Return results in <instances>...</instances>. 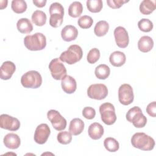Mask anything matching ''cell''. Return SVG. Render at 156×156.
<instances>
[{
  "instance_id": "6da1fadb",
  "label": "cell",
  "mask_w": 156,
  "mask_h": 156,
  "mask_svg": "<svg viewBox=\"0 0 156 156\" xmlns=\"http://www.w3.org/2000/svg\"><path fill=\"white\" fill-rule=\"evenodd\" d=\"M132 145L142 151H151L155 146V141L151 136L143 132H137L131 138Z\"/></svg>"
},
{
  "instance_id": "7a4b0ae2",
  "label": "cell",
  "mask_w": 156,
  "mask_h": 156,
  "mask_svg": "<svg viewBox=\"0 0 156 156\" xmlns=\"http://www.w3.org/2000/svg\"><path fill=\"white\" fill-rule=\"evenodd\" d=\"M25 47L30 51H41L46 46V38L44 34L37 32L34 35H29L24 37Z\"/></svg>"
},
{
  "instance_id": "3957f363",
  "label": "cell",
  "mask_w": 156,
  "mask_h": 156,
  "mask_svg": "<svg viewBox=\"0 0 156 156\" xmlns=\"http://www.w3.org/2000/svg\"><path fill=\"white\" fill-rule=\"evenodd\" d=\"M83 56V51L80 46L77 44H72L63 52L59 59L69 65H73L80 61Z\"/></svg>"
},
{
  "instance_id": "277c9868",
  "label": "cell",
  "mask_w": 156,
  "mask_h": 156,
  "mask_svg": "<svg viewBox=\"0 0 156 156\" xmlns=\"http://www.w3.org/2000/svg\"><path fill=\"white\" fill-rule=\"evenodd\" d=\"M126 118L127 120L132 122L134 127L136 128L144 127L147 123V118L143 114L141 109L138 107L135 106L127 112Z\"/></svg>"
},
{
  "instance_id": "5b68a950",
  "label": "cell",
  "mask_w": 156,
  "mask_h": 156,
  "mask_svg": "<svg viewBox=\"0 0 156 156\" xmlns=\"http://www.w3.org/2000/svg\"><path fill=\"white\" fill-rule=\"evenodd\" d=\"M49 24L52 27H60L63 21L64 8L58 2H54L49 7Z\"/></svg>"
},
{
  "instance_id": "8992f818",
  "label": "cell",
  "mask_w": 156,
  "mask_h": 156,
  "mask_svg": "<svg viewBox=\"0 0 156 156\" xmlns=\"http://www.w3.org/2000/svg\"><path fill=\"white\" fill-rule=\"evenodd\" d=\"M21 83L24 88H37L41 85L42 77L38 71L31 70L22 76Z\"/></svg>"
},
{
  "instance_id": "52a82bcc",
  "label": "cell",
  "mask_w": 156,
  "mask_h": 156,
  "mask_svg": "<svg viewBox=\"0 0 156 156\" xmlns=\"http://www.w3.org/2000/svg\"><path fill=\"white\" fill-rule=\"evenodd\" d=\"M99 112L102 122L108 126L113 124L116 121L114 105L110 102H105L99 107Z\"/></svg>"
},
{
  "instance_id": "ba28073f",
  "label": "cell",
  "mask_w": 156,
  "mask_h": 156,
  "mask_svg": "<svg viewBox=\"0 0 156 156\" xmlns=\"http://www.w3.org/2000/svg\"><path fill=\"white\" fill-rule=\"evenodd\" d=\"M107 94V87L102 83L92 84L87 89V95L91 99L102 100L105 99Z\"/></svg>"
},
{
  "instance_id": "9c48e42d",
  "label": "cell",
  "mask_w": 156,
  "mask_h": 156,
  "mask_svg": "<svg viewBox=\"0 0 156 156\" xmlns=\"http://www.w3.org/2000/svg\"><path fill=\"white\" fill-rule=\"evenodd\" d=\"M118 99L121 104L128 105L132 104L134 99L133 88L130 85L124 83L121 85L118 89Z\"/></svg>"
},
{
  "instance_id": "30bf717a",
  "label": "cell",
  "mask_w": 156,
  "mask_h": 156,
  "mask_svg": "<svg viewBox=\"0 0 156 156\" xmlns=\"http://www.w3.org/2000/svg\"><path fill=\"white\" fill-rule=\"evenodd\" d=\"M49 69L52 77L55 80H62L66 75V69L58 58H54L50 62Z\"/></svg>"
},
{
  "instance_id": "8fae6325",
  "label": "cell",
  "mask_w": 156,
  "mask_h": 156,
  "mask_svg": "<svg viewBox=\"0 0 156 156\" xmlns=\"http://www.w3.org/2000/svg\"><path fill=\"white\" fill-rule=\"evenodd\" d=\"M47 117L56 130L62 131L66 128V120L58 111L55 110H49L47 113Z\"/></svg>"
},
{
  "instance_id": "7c38bea8",
  "label": "cell",
  "mask_w": 156,
  "mask_h": 156,
  "mask_svg": "<svg viewBox=\"0 0 156 156\" xmlns=\"http://www.w3.org/2000/svg\"><path fill=\"white\" fill-rule=\"evenodd\" d=\"M0 127L10 131H16L20 127V122L15 117L2 114L0 116Z\"/></svg>"
},
{
  "instance_id": "4fadbf2b",
  "label": "cell",
  "mask_w": 156,
  "mask_h": 156,
  "mask_svg": "<svg viewBox=\"0 0 156 156\" xmlns=\"http://www.w3.org/2000/svg\"><path fill=\"white\" fill-rule=\"evenodd\" d=\"M51 133V130L47 124H41L38 125L35 131L34 139L35 143L39 144H44Z\"/></svg>"
},
{
  "instance_id": "5bb4252c",
  "label": "cell",
  "mask_w": 156,
  "mask_h": 156,
  "mask_svg": "<svg viewBox=\"0 0 156 156\" xmlns=\"http://www.w3.org/2000/svg\"><path fill=\"white\" fill-rule=\"evenodd\" d=\"M114 37L117 46L121 48H126L129 43L127 31L122 26H118L114 30Z\"/></svg>"
},
{
  "instance_id": "9a60e30c",
  "label": "cell",
  "mask_w": 156,
  "mask_h": 156,
  "mask_svg": "<svg viewBox=\"0 0 156 156\" xmlns=\"http://www.w3.org/2000/svg\"><path fill=\"white\" fill-rule=\"evenodd\" d=\"M16 70L15 63L10 61L4 62L0 68V77L2 80L10 79Z\"/></svg>"
},
{
  "instance_id": "2e32d148",
  "label": "cell",
  "mask_w": 156,
  "mask_h": 156,
  "mask_svg": "<svg viewBox=\"0 0 156 156\" xmlns=\"http://www.w3.org/2000/svg\"><path fill=\"white\" fill-rule=\"evenodd\" d=\"M61 85L62 90L67 94L74 93L77 88V83L75 79L69 75H66L63 77Z\"/></svg>"
},
{
  "instance_id": "e0dca14e",
  "label": "cell",
  "mask_w": 156,
  "mask_h": 156,
  "mask_svg": "<svg viewBox=\"0 0 156 156\" xmlns=\"http://www.w3.org/2000/svg\"><path fill=\"white\" fill-rule=\"evenodd\" d=\"M5 146L10 149H18L21 144V140L20 136L13 133H9L7 134L3 140Z\"/></svg>"
},
{
  "instance_id": "ac0fdd59",
  "label": "cell",
  "mask_w": 156,
  "mask_h": 156,
  "mask_svg": "<svg viewBox=\"0 0 156 156\" xmlns=\"http://www.w3.org/2000/svg\"><path fill=\"white\" fill-rule=\"evenodd\" d=\"M78 30L77 28L72 25H67L65 26L61 31V36L62 39L67 42L76 40Z\"/></svg>"
},
{
  "instance_id": "d6986e66",
  "label": "cell",
  "mask_w": 156,
  "mask_h": 156,
  "mask_svg": "<svg viewBox=\"0 0 156 156\" xmlns=\"http://www.w3.org/2000/svg\"><path fill=\"white\" fill-rule=\"evenodd\" d=\"M104 130L103 126L98 122L92 123L89 126L88 130L89 136L94 140L100 139L104 135Z\"/></svg>"
},
{
  "instance_id": "ffe728a7",
  "label": "cell",
  "mask_w": 156,
  "mask_h": 156,
  "mask_svg": "<svg viewBox=\"0 0 156 156\" xmlns=\"http://www.w3.org/2000/svg\"><path fill=\"white\" fill-rule=\"evenodd\" d=\"M154 46V41L149 36H143L138 41V48L142 52H148Z\"/></svg>"
},
{
  "instance_id": "44dd1931",
  "label": "cell",
  "mask_w": 156,
  "mask_h": 156,
  "mask_svg": "<svg viewBox=\"0 0 156 156\" xmlns=\"http://www.w3.org/2000/svg\"><path fill=\"white\" fill-rule=\"evenodd\" d=\"M84 126V122L81 119L74 118L69 123V132L73 135H78L83 132Z\"/></svg>"
},
{
  "instance_id": "7402d4cb",
  "label": "cell",
  "mask_w": 156,
  "mask_h": 156,
  "mask_svg": "<svg viewBox=\"0 0 156 156\" xmlns=\"http://www.w3.org/2000/svg\"><path fill=\"white\" fill-rule=\"evenodd\" d=\"M126 60V57L124 53L118 51L112 52L109 57V61L110 63L116 67L122 66L125 63Z\"/></svg>"
},
{
  "instance_id": "603a6c76",
  "label": "cell",
  "mask_w": 156,
  "mask_h": 156,
  "mask_svg": "<svg viewBox=\"0 0 156 156\" xmlns=\"http://www.w3.org/2000/svg\"><path fill=\"white\" fill-rule=\"evenodd\" d=\"M16 27L21 34H29L33 30V26L30 21L26 18H20L17 21Z\"/></svg>"
},
{
  "instance_id": "cb8c5ba5",
  "label": "cell",
  "mask_w": 156,
  "mask_h": 156,
  "mask_svg": "<svg viewBox=\"0 0 156 156\" xmlns=\"http://www.w3.org/2000/svg\"><path fill=\"white\" fill-rule=\"evenodd\" d=\"M156 7L155 1L144 0L140 5V12L145 15H147L152 13Z\"/></svg>"
},
{
  "instance_id": "d4e9b609",
  "label": "cell",
  "mask_w": 156,
  "mask_h": 156,
  "mask_svg": "<svg viewBox=\"0 0 156 156\" xmlns=\"http://www.w3.org/2000/svg\"><path fill=\"white\" fill-rule=\"evenodd\" d=\"M32 21L37 26H43L46 24L47 16L46 13L40 10H37L32 15Z\"/></svg>"
},
{
  "instance_id": "484cf974",
  "label": "cell",
  "mask_w": 156,
  "mask_h": 156,
  "mask_svg": "<svg viewBox=\"0 0 156 156\" xmlns=\"http://www.w3.org/2000/svg\"><path fill=\"white\" fill-rule=\"evenodd\" d=\"M94 74L98 79L105 80L109 76L110 69L107 65L101 64L96 67Z\"/></svg>"
},
{
  "instance_id": "4316f807",
  "label": "cell",
  "mask_w": 156,
  "mask_h": 156,
  "mask_svg": "<svg viewBox=\"0 0 156 156\" xmlns=\"http://www.w3.org/2000/svg\"><path fill=\"white\" fill-rule=\"evenodd\" d=\"M83 12V5L79 1L72 2L68 7V15L73 18H77Z\"/></svg>"
},
{
  "instance_id": "83f0119b",
  "label": "cell",
  "mask_w": 156,
  "mask_h": 156,
  "mask_svg": "<svg viewBox=\"0 0 156 156\" xmlns=\"http://www.w3.org/2000/svg\"><path fill=\"white\" fill-rule=\"evenodd\" d=\"M109 24L104 20H101L98 21L94 28V34L98 37L104 36L108 31Z\"/></svg>"
},
{
  "instance_id": "f1b7e54d",
  "label": "cell",
  "mask_w": 156,
  "mask_h": 156,
  "mask_svg": "<svg viewBox=\"0 0 156 156\" xmlns=\"http://www.w3.org/2000/svg\"><path fill=\"white\" fill-rule=\"evenodd\" d=\"M104 145L105 148L109 152H116L119 148L118 141L112 137H107L104 141Z\"/></svg>"
},
{
  "instance_id": "f546056e",
  "label": "cell",
  "mask_w": 156,
  "mask_h": 156,
  "mask_svg": "<svg viewBox=\"0 0 156 156\" xmlns=\"http://www.w3.org/2000/svg\"><path fill=\"white\" fill-rule=\"evenodd\" d=\"M27 4L23 0H13L12 1L11 8L16 13H23L27 9Z\"/></svg>"
},
{
  "instance_id": "4dcf8cb0",
  "label": "cell",
  "mask_w": 156,
  "mask_h": 156,
  "mask_svg": "<svg viewBox=\"0 0 156 156\" xmlns=\"http://www.w3.org/2000/svg\"><path fill=\"white\" fill-rule=\"evenodd\" d=\"M86 4L88 10L92 13L101 12L103 7V3L101 0H88Z\"/></svg>"
},
{
  "instance_id": "1f68e13d",
  "label": "cell",
  "mask_w": 156,
  "mask_h": 156,
  "mask_svg": "<svg viewBox=\"0 0 156 156\" xmlns=\"http://www.w3.org/2000/svg\"><path fill=\"white\" fill-rule=\"evenodd\" d=\"M138 27L142 32H149L153 29V23L149 19L143 18L138 21Z\"/></svg>"
},
{
  "instance_id": "d6a6232c",
  "label": "cell",
  "mask_w": 156,
  "mask_h": 156,
  "mask_svg": "<svg viewBox=\"0 0 156 156\" xmlns=\"http://www.w3.org/2000/svg\"><path fill=\"white\" fill-rule=\"evenodd\" d=\"M57 139L60 144H69L72 140V134L68 131L60 132L57 134Z\"/></svg>"
},
{
  "instance_id": "836d02e7",
  "label": "cell",
  "mask_w": 156,
  "mask_h": 156,
  "mask_svg": "<svg viewBox=\"0 0 156 156\" xmlns=\"http://www.w3.org/2000/svg\"><path fill=\"white\" fill-rule=\"evenodd\" d=\"M78 25L82 29H88L93 23L92 18L88 15H83L80 17L77 21Z\"/></svg>"
},
{
  "instance_id": "e575fe53",
  "label": "cell",
  "mask_w": 156,
  "mask_h": 156,
  "mask_svg": "<svg viewBox=\"0 0 156 156\" xmlns=\"http://www.w3.org/2000/svg\"><path fill=\"white\" fill-rule=\"evenodd\" d=\"M100 55L99 50L97 48H93L88 52L87 56V60L89 63L94 64L98 61L100 58Z\"/></svg>"
},
{
  "instance_id": "d590c367",
  "label": "cell",
  "mask_w": 156,
  "mask_h": 156,
  "mask_svg": "<svg viewBox=\"0 0 156 156\" xmlns=\"http://www.w3.org/2000/svg\"><path fill=\"white\" fill-rule=\"evenodd\" d=\"M83 116L87 119H92L95 117L96 111L91 107H85L82 110Z\"/></svg>"
},
{
  "instance_id": "8d00e7d4",
  "label": "cell",
  "mask_w": 156,
  "mask_h": 156,
  "mask_svg": "<svg viewBox=\"0 0 156 156\" xmlns=\"http://www.w3.org/2000/svg\"><path fill=\"white\" fill-rule=\"evenodd\" d=\"M129 2V1L126 0H107V5L114 9L120 8L124 3Z\"/></svg>"
},
{
  "instance_id": "74e56055",
  "label": "cell",
  "mask_w": 156,
  "mask_h": 156,
  "mask_svg": "<svg viewBox=\"0 0 156 156\" xmlns=\"http://www.w3.org/2000/svg\"><path fill=\"white\" fill-rule=\"evenodd\" d=\"M146 112L147 114L152 116L155 117L156 116V102L154 101L149 103L146 107Z\"/></svg>"
},
{
  "instance_id": "f35d334b",
  "label": "cell",
  "mask_w": 156,
  "mask_h": 156,
  "mask_svg": "<svg viewBox=\"0 0 156 156\" xmlns=\"http://www.w3.org/2000/svg\"><path fill=\"white\" fill-rule=\"evenodd\" d=\"M33 3L34 4L39 7V8H41V7H43L46 4V0H34L33 1Z\"/></svg>"
}]
</instances>
